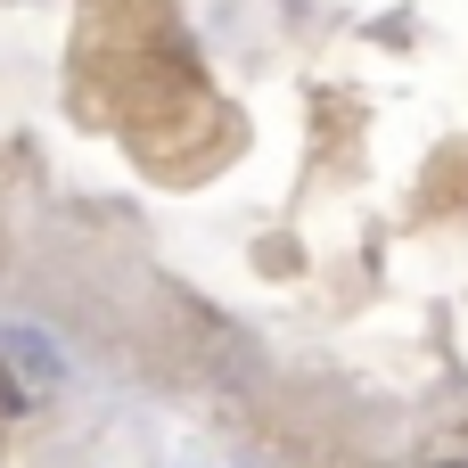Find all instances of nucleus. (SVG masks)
Returning <instances> with one entry per match:
<instances>
[{"label": "nucleus", "instance_id": "nucleus-1", "mask_svg": "<svg viewBox=\"0 0 468 468\" xmlns=\"http://www.w3.org/2000/svg\"><path fill=\"white\" fill-rule=\"evenodd\" d=\"M436 468H468V461H436Z\"/></svg>", "mask_w": 468, "mask_h": 468}]
</instances>
